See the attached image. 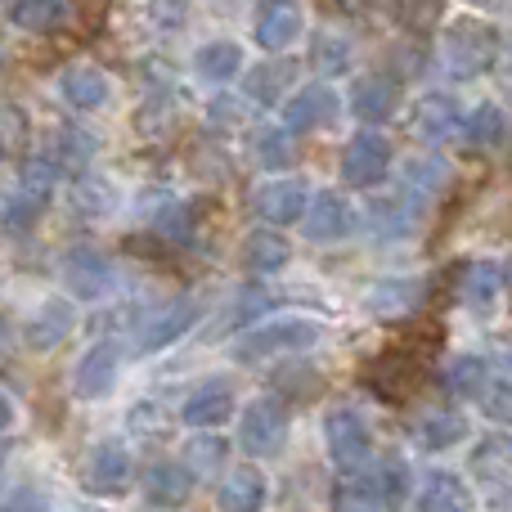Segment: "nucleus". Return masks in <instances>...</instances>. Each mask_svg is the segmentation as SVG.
Here are the masks:
<instances>
[{"mask_svg": "<svg viewBox=\"0 0 512 512\" xmlns=\"http://www.w3.org/2000/svg\"><path fill=\"white\" fill-rule=\"evenodd\" d=\"M5 459H9V441H5V432H0V472H5Z\"/></svg>", "mask_w": 512, "mask_h": 512, "instance_id": "nucleus-49", "label": "nucleus"}, {"mask_svg": "<svg viewBox=\"0 0 512 512\" xmlns=\"http://www.w3.org/2000/svg\"><path fill=\"white\" fill-rule=\"evenodd\" d=\"M0 158H5V135H0Z\"/></svg>", "mask_w": 512, "mask_h": 512, "instance_id": "nucleus-51", "label": "nucleus"}, {"mask_svg": "<svg viewBox=\"0 0 512 512\" xmlns=\"http://www.w3.org/2000/svg\"><path fill=\"white\" fill-rule=\"evenodd\" d=\"M81 481H86L90 495H122L126 486H131V450H126L122 441H99L90 445L86 454V468H81Z\"/></svg>", "mask_w": 512, "mask_h": 512, "instance_id": "nucleus-10", "label": "nucleus"}, {"mask_svg": "<svg viewBox=\"0 0 512 512\" xmlns=\"http://www.w3.org/2000/svg\"><path fill=\"white\" fill-rule=\"evenodd\" d=\"M508 292H512V270H508Z\"/></svg>", "mask_w": 512, "mask_h": 512, "instance_id": "nucleus-53", "label": "nucleus"}, {"mask_svg": "<svg viewBox=\"0 0 512 512\" xmlns=\"http://www.w3.org/2000/svg\"><path fill=\"white\" fill-rule=\"evenodd\" d=\"M292 81H297V63L288 54H279V59H265L243 72V95L261 108H279V99L288 95Z\"/></svg>", "mask_w": 512, "mask_h": 512, "instance_id": "nucleus-24", "label": "nucleus"}, {"mask_svg": "<svg viewBox=\"0 0 512 512\" xmlns=\"http://www.w3.org/2000/svg\"><path fill=\"white\" fill-rule=\"evenodd\" d=\"M194 9V0H149V14L158 27H180Z\"/></svg>", "mask_w": 512, "mask_h": 512, "instance_id": "nucleus-44", "label": "nucleus"}, {"mask_svg": "<svg viewBox=\"0 0 512 512\" xmlns=\"http://www.w3.org/2000/svg\"><path fill=\"white\" fill-rule=\"evenodd\" d=\"M9 23L32 36H50L68 23V5L63 0H9Z\"/></svg>", "mask_w": 512, "mask_h": 512, "instance_id": "nucleus-33", "label": "nucleus"}, {"mask_svg": "<svg viewBox=\"0 0 512 512\" xmlns=\"http://www.w3.org/2000/svg\"><path fill=\"white\" fill-rule=\"evenodd\" d=\"M68 203L77 207L86 221H99V216H108L117 207V194H113V185L108 180H95V176H81L77 185H72V194H68Z\"/></svg>", "mask_w": 512, "mask_h": 512, "instance_id": "nucleus-39", "label": "nucleus"}, {"mask_svg": "<svg viewBox=\"0 0 512 512\" xmlns=\"http://www.w3.org/2000/svg\"><path fill=\"white\" fill-rule=\"evenodd\" d=\"M234 409H239L234 387L225 378H212V382H203V387L189 391L185 405H180V418H185L189 427H221V423L234 418Z\"/></svg>", "mask_w": 512, "mask_h": 512, "instance_id": "nucleus-18", "label": "nucleus"}, {"mask_svg": "<svg viewBox=\"0 0 512 512\" xmlns=\"http://www.w3.org/2000/svg\"><path fill=\"white\" fill-rule=\"evenodd\" d=\"M364 382H369V391L378 400H405L418 387V360L405 351H387L364 369Z\"/></svg>", "mask_w": 512, "mask_h": 512, "instance_id": "nucleus-19", "label": "nucleus"}, {"mask_svg": "<svg viewBox=\"0 0 512 512\" xmlns=\"http://www.w3.org/2000/svg\"><path fill=\"white\" fill-rule=\"evenodd\" d=\"M292 158H297V149H292V131H288V126H274V131H265L261 140H256V162H261L265 171L288 167Z\"/></svg>", "mask_w": 512, "mask_h": 512, "instance_id": "nucleus-41", "label": "nucleus"}, {"mask_svg": "<svg viewBox=\"0 0 512 512\" xmlns=\"http://www.w3.org/2000/svg\"><path fill=\"white\" fill-rule=\"evenodd\" d=\"M9 427H14V396L0 387V432H9Z\"/></svg>", "mask_w": 512, "mask_h": 512, "instance_id": "nucleus-47", "label": "nucleus"}, {"mask_svg": "<svg viewBox=\"0 0 512 512\" xmlns=\"http://www.w3.org/2000/svg\"><path fill=\"white\" fill-rule=\"evenodd\" d=\"M306 27V14H301L297 0H265L261 14H256V45L261 50H288L292 41Z\"/></svg>", "mask_w": 512, "mask_h": 512, "instance_id": "nucleus-22", "label": "nucleus"}, {"mask_svg": "<svg viewBox=\"0 0 512 512\" xmlns=\"http://www.w3.org/2000/svg\"><path fill=\"white\" fill-rule=\"evenodd\" d=\"M337 113H342V99H337L333 86H301L297 95L283 99V126H288L292 135H310V131H324V126L337 122Z\"/></svg>", "mask_w": 512, "mask_h": 512, "instance_id": "nucleus-9", "label": "nucleus"}, {"mask_svg": "<svg viewBox=\"0 0 512 512\" xmlns=\"http://www.w3.org/2000/svg\"><path fill=\"white\" fill-rule=\"evenodd\" d=\"M445 176H450V167H445L441 158H414L405 167V180H409V189H418V194H436V189L445 185Z\"/></svg>", "mask_w": 512, "mask_h": 512, "instance_id": "nucleus-42", "label": "nucleus"}, {"mask_svg": "<svg viewBox=\"0 0 512 512\" xmlns=\"http://www.w3.org/2000/svg\"><path fill=\"white\" fill-rule=\"evenodd\" d=\"M153 234H158L162 243H171V248H189L198 234V203H189V198L167 203L158 216H153Z\"/></svg>", "mask_w": 512, "mask_h": 512, "instance_id": "nucleus-36", "label": "nucleus"}, {"mask_svg": "<svg viewBox=\"0 0 512 512\" xmlns=\"http://www.w3.org/2000/svg\"><path fill=\"white\" fill-rule=\"evenodd\" d=\"M252 207L265 225H297L310 207V185L301 176H274L256 189Z\"/></svg>", "mask_w": 512, "mask_h": 512, "instance_id": "nucleus-11", "label": "nucleus"}, {"mask_svg": "<svg viewBox=\"0 0 512 512\" xmlns=\"http://www.w3.org/2000/svg\"><path fill=\"white\" fill-rule=\"evenodd\" d=\"M409 463L400 454H387L378 463H364V468L346 472L333 486V508H400L409 499Z\"/></svg>", "mask_w": 512, "mask_h": 512, "instance_id": "nucleus-1", "label": "nucleus"}, {"mask_svg": "<svg viewBox=\"0 0 512 512\" xmlns=\"http://www.w3.org/2000/svg\"><path fill=\"white\" fill-rule=\"evenodd\" d=\"M472 472L490 486H512V436H486L472 450Z\"/></svg>", "mask_w": 512, "mask_h": 512, "instance_id": "nucleus-37", "label": "nucleus"}, {"mask_svg": "<svg viewBox=\"0 0 512 512\" xmlns=\"http://www.w3.org/2000/svg\"><path fill=\"white\" fill-rule=\"evenodd\" d=\"M0 342H5V319H0Z\"/></svg>", "mask_w": 512, "mask_h": 512, "instance_id": "nucleus-50", "label": "nucleus"}, {"mask_svg": "<svg viewBox=\"0 0 512 512\" xmlns=\"http://www.w3.org/2000/svg\"><path fill=\"white\" fill-rule=\"evenodd\" d=\"M288 400L283 396H256L239 414V445L252 459H279L288 445Z\"/></svg>", "mask_w": 512, "mask_h": 512, "instance_id": "nucleus-4", "label": "nucleus"}, {"mask_svg": "<svg viewBox=\"0 0 512 512\" xmlns=\"http://www.w3.org/2000/svg\"><path fill=\"white\" fill-rule=\"evenodd\" d=\"M198 315H203V306H198L194 297H176L171 306H162L158 315L140 328V337H135V355H158V351H167V346H176L180 337L198 324Z\"/></svg>", "mask_w": 512, "mask_h": 512, "instance_id": "nucleus-12", "label": "nucleus"}, {"mask_svg": "<svg viewBox=\"0 0 512 512\" xmlns=\"http://www.w3.org/2000/svg\"><path fill=\"white\" fill-rule=\"evenodd\" d=\"M499 45L504 41H499V32L486 23V18L463 14L445 27L441 59H445V68H450V77L472 81V77H486V72L499 63Z\"/></svg>", "mask_w": 512, "mask_h": 512, "instance_id": "nucleus-2", "label": "nucleus"}, {"mask_svg": "<svg viewBox=\"0 0 512 512\" xmlns=\"http://www.w3.org/2000/svg\"><path fill=\"white\" fill-rule=\"evenodd\" d=\"M9 504H14V508H23V504H41V495H32V490H18V495L9 499Z\"/></svg>", "mask_w": 512, "mask_h": 512, "instance_id": "nucleus-48", "label": "nucleus"}, {"mask_svg": "<svg viewBox=\"0 0 512 512\" xmlns=\"http://www.w3.org/2000/svg\"><path fill=\"white\" fill-rule=\"evenodd\" d=\"M131 427H135V432H158L162 418L153 414V405H135L131 409Z\"/></svg>", "mask_w": 512, "mask_h": 512, "instance_id": "nucleus-46", "label": "nucleus"}, {"mask_svg": "<svg viewBox=\"0 0 512 512\" xmlns=\"http://www.w3.org/2000/svg\"><path fill=\"white\" fill-rule=\"evenodd\" d=\"M490 364L481 360V355H459V360H450L441 369V387L450 400H481L490 387Z\"/></svg>", "mask_w": 512, "mask_h": 512, "instance_id": "nucleus-29", "label": "nucleus"}, {"mask_svg": "<svg viewBox=\"0 0 512 512\" xmlns=\"http://www.w3.org/2000/svg\"><path fill=\"white\" fill-rule=\"evenodd\" d=\"M414 504L423 508V512H459V508L472 504V495H468V481H463L459 472L432 468V472L423 477V486H418Z\"/></svg>", "mask_w": 512, "mask_h": 512, "instance_id": "nucleus-28", "label": "nucleus"}, {"mask_svg": "<svg viewBox=\"0 0 512 512\" xmlns=\"http://www.w3.org/2000/svg\"><path fill=\"white\" fill-rule=\"evenodd\" d=\"M117 373H122V346H117L113 337H104V342H95L77 360V369H72V391H77L81 400H99L117 387Z\"/></svg>", "mask_w": 512, "mask_h": 512, "instance_id": "nucleus-13", "label": "nucleus"}, {"mask_svg": "<svg viewBox=\"0 0 512 512\" xmlns=\"http://www.w3.org/2000/svg\"><path fill=\"white\" fill-rule=\"evenodd\" d=\"M310 68H315L319 77H342V72H351V45L333 32H319L315 41H310Z\"/></svg>", "mask_w": 512, "mask_h": 512, "instance_id": "nucleus-40", "label": "nucleus"}, {"mask_svg": "<svg viewBox=\"0 0 512 512\" xmlns=\"http://www.w3.org/2000/svg\"><path fill=\"white\" fill-rule=\"evenodd\" d=\"M0 68H5V45H0Z\"/></svg>", "mask_w": 512, "mask_h": 512, "instance_id": "nucleus-52", "label": "nucleus"}, {"mask_svg": "<svg viewBox=\"0 0 512 512\" xmlns=\"http://www.w3.org/2000/svg\"><path fill=\"white\" fill-rule=\"evenodd\" d=\"M508 288V270L499 261H472L463 265V279H459V297L468 301L472 310H490Z\"/></svg>", "mask_w": 512, "mask_h": 512, "instance_id": "nucleus-27", "label": "nucleus"}, {"mask_svg": "<svg viewBox=\"0 0 512 512\" xmlns=\"http://www.w3.org/2000/svg\"><path fill=\"white\" fill-rule=\"evenodd\" d=\"M463 131V113L450 95H423L414 108V135L423 144H445Z\"/></svg>", "mask_w": 512, "mask_h": 512, "instance_id": "nucleus-26", "label": "nucleus"}, {"mask_svg": "<svg viewBox=\"0 0 512 512\" xmlns=\"http://www.w3.org/2000/svg\"><path fill=\"white\" fill-rule=\"evenodd\" d=\"M59 279L72 301H99L113 288V265H108V256L99 248H90V243H72V248L59 256Z\"/></svg>", "mask_w": 512, "mask_h": 512, "instance_id": "nucleus-7", "label": "nucleus"}, {"mask_svg": "<svg viewBox=\"0 0 512 512\" xmlns=\"http://www.w3.org/2000/svg\"><path fill=\"white\" fill-rule=\"evenodd\" d=\"M194 68L203 81L225 86V81H234L243 72V45L239 41H207L203 50L194 54Z\"/></svg>", "mask_w": 512, "mask_h": 512, "instance_id": "nucleus-34", "label": "nucleus"}, {"mask_svg": "<svg viewBox=\"0 0 512 512\" xmlns=\"http://www.w3.org/2000/svg\"><path fill=\"white\" fill-rule=\"evenodd\" d=\"M50 158L59 171H86V162L95 158V140L86 131H77V126H59L50 144Z\"/></svg>", "mask_w": 512, "mask_h": 512, "instance_id": "nucleus-38", "label": "nucleus"}, {"mask_svg": "<svg viewBox=\"0 0 512 512\" xmlns=\"http://www.w3.org/2000/svg\"><path fill=\"white\" fill-rule=\"evenodd\" d=\"M391 171V144L378 131H360L342 149V180L351 189H378Z\"/></svg>", "mask_w": 512, "mask_h": 512, "instance_id": "nucleus-8", "label": "nucleus"}, {"mask_svg": "<svg viewBox=\"0 0 512 512\" xmlns=\"http://www.w3.org/2000/svg\"><path fill=\"white\" fill-rule=\"evenodd\" d=\"M54 180H59V167H54L50 153H41V158H27V162H23V171H18V189L9 194V203H5V221L14 225V230L32 225L36 216L50 207Z\"/></svg>", "mask_w": 512, "mask_h": 512, "instance_id": "nucleus-6", "label": "nucleus"}, {"mask_svg": "<svg viewBox=\"0 0 512 512\" xmlns=\"http://www.w3.org/2000/svg\"><path fill=\"white\" fill-rule=\"evenodd\" d=\"M409 436H414L418 450H454V445L468 441V418L459 414V409H427V414L414 418V427H409Z\"/></svg>", "mask_w": 512, "mask_h": 512, "instance_id": "nucleus-23", "label": "nucleus"}, {"mask_svg": "<svg viewBox=\"0 0 512 512\" xmlns=\"http://www.w3.org/2000/svg\"><path fill=\"white\" fill-rule=\"evenodd\" d=\"M324 337V328L315 319H297V315H283V319H270V324H256V328H243V337L234 342V360L239 364H261V360H274V355H292V351H310V346Z\"/></svg>", "mask_w": 512, "mask_h": 512, "instance_id": "nucleus-3", "label": "nucleus"}, {"mask_svg": "<svg viewBox=\"0 0 512 512\" xmlns=\"http://www.w3.org/2000/svg\"><path fill=\"white\" fill-rule=\"evenodd\" d=\"M194 472H189V463H171V459H158L144 468V481H140V495L144 504L153 508H180L189 499V490H194Z\"/></svg>", "mask_w": 512, "mask_h": 512, "instance_id": "nucleus-17", "label": "nucleus"}, {"mask_svg": "<svg viewBox=\"0 0 512 512\" xmlns=\"http://www.w3.org/2000/svg\"><path fill=\"white\" fill-rule=\"evenodd\" d=\"M72 328H77V306H72L68 297H50V301H41V306L27 315L23 346L27 351H36V355H45V351H54L63 337H72Z\"/></svg>", "mask_w": 512, "mask_h": 512, "instance_id": "nucleus-16", "label": "nucleus"}, {"mask_svg": "<svg viewBox=\"0 0 512 512\" xmlns=\"http://www.w3.org/2000/svg\"><path fill=\"white\" fill-rule=\"evenodd\" d=\"M301 225H306V239L310 243H342L346 234H355L360 216H355V207L346 203L342 194H333V189H319V194L310 198Z\"/></svg>", "mask_w": 512, "mask_h": 512, "instance_id": "nucleus-14", "label": "nucleus"}, {"mask_svg": "<svg viewBox=\"0 0 512 512\" xmlns=\"http://www.w3.org/2000/svg\"><path fill=\"white\" fill-rule=\"evenodd\" d=\"M324 445H328V459H333L342 472H355V468H364V463H373L369 418L351 405H333L324 414Z\"/></svg>", "mask_w": 512, "mask_h": 512, "instance_id": "nucleus-5", "label": "nucleus"}, {"mask_svg": "<svg viewBox=\"0 0 512 512\" xmlns=\"http://www.w3.org/2000/svg\"><path fill=\"white\" fill-rule=\"evenodd\" d=\"M225 459H230V441L216 436V427H198V436L185 441V463L198 481H212L225 468Z\"/></svg>", "mask_w": 512, "mask_h": 512, "instance_id": "nucleus-32", "label": "nucleus"}, {"mask_svg": "<svg viewBox=\"0 0 512 512\" xmlns=\"http://www.w3.org/2000/svg\"><path fill=\"white\" fill-rule=\"evenodd\" d=\"M270 306V292L265 288H243L239 297H234V310H230V324H252L261 310Z\"/></svg>", "mask_w": 512, "mask_h": 512, "instance_id": "nucleus-43", "label": "nucleus"}, {"mask_svg": "<svg viewBox=\"0 0 512 512\" xmlns=\"http://www.w3.org/2000/svg\"><path fill=\"white\" fill-rule=\"evenodd\" d=\"M288 261H292V243L283 239V225L279 230H252L243 239V265L252 274H279Z\"/></svg>", "mask_w": 512, "mask_h": 512, "instance_id": "nucleus-31", "label": "nucleus"}, {"mask_svg": "<svg viewBox=\"0 0 512 512\" xmlns=\"http://www.w3.org/2000/svg\"><path fill=\"white\" fill-rule=\"evenodd\" d=\"M59 95L77 113H95L113 99V81H108V72L90 68V63H72V68L59 72Z\"/></svg>", "mask_w": 512, "mask_h": 512, "instance_id": "nucleus-20", "label": "nucleus"}, {"mask_svg": "<svg viewBox=\"0 0 512 512\" xmlns=\"http://www.w3.org/2000/svg\"><path fill=\"white\" fill-rule=\"evenodd\" d=\"M265 495H270V486H265L261 468L243 463V468H234L230 477L221 481V495H216V504H221L225 512H256V508H265Z\"/></svg>", "mask_w": 512, "mask_h": 512, "instance_id": "nucleus-30", "label": "nucleus"}, {"mask_svg": "<svg viewBox=\"0 0 512 512\" xmlns=\"http://www.w3.org/2000/svg\"><path fill=\"white\" fill-rule=\"evenodd\" d=\"M423 297H427L423 279H382L364 292V306L378 319H405L423 306Z\"/></svg>", "mask_w": 512, "mask_h": 512, "instance_id": "nucleus-25", "label": "nucleus"}, {"mask_svg": "<svg viewBox=\"0 0 512 512\" xmlns=\"http://www.w3.org/2000/svg\"><path fill=\"white\" fill-rule=\"evenodd\" d=\"M463 135H468L472 149H499L508 140V113L486 99V104H477L463 117Z\"/></svg>", "mask_w": 512, "mask_h": 512, "instance_id": "nucleus-35", "label": "nucleus"}, {"mask_svg": "<svg viewBox=\"0 0 512 512\" xmlns=\"http://www.w3.org/2000/svg\"><path fill=\"white\" fill-rule=\"evenodd\" d=\"M243 104H234V99H216L212 108H207V122H216V126H239L243 122Z\"/></svg>", "mask_w": 512, "mask_h": 512, "instance_id": "nucleus-45", "label": "nucleus"}, {"mask_svg": "<svg viewBox=\"0 0 512 512\" xmlns=\"http://www.w3.org/2000/svg\"><path fill=\"white\" fill-rule=\"evenodd\" d=\"M396 108H400V77H396V72L373 68V72H364V77H355V86H351V113L360 117L364 126L387 122Z\"/></svg>", "mask_w": 512, "mask_h": 512, "instance_id": "nucleus-15", "label": "nucleus"}, {"mask_svg": "<svg viewBox=\"0 0 512 512\" xmlns=\"http://www.w3.org/2000/svg\"><path fill=\"white\" fill-rule=\"evenodd\" d=\"M418 216H423V194L418 189H400V194H387L373 203L369 225L378 239H405V234L418 230Z\"/></svg>", "mask_w": 512, "mask_h": 512, "instance_id": "nucleus-21", "label": "nucleus"}]
</instances>
